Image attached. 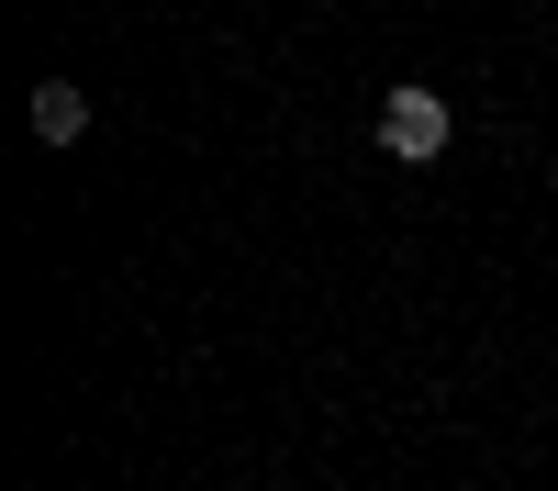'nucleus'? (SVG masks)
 I'll return each mask as SVG.
<instances>
[{"label": "nucleus", "mask_w": 558, "mask_h": 491, "mask_svg": "<svg viewBox=\"0 0 558 491\" xmlns=\"http://www.w3.org/2000/svg\"><path fill=\"white\" fill-rule=\"evenodd\" d=\"M447 134H458V112L436 101L425 78H402V89H380V146H391L402 168H436V157H447Z\"/></svg>", "instance_id": "f257e3e1"}, {"label": "nucleus", "mask_w": 558, "mask_h": 491, "mask_svg": "<svg viewBox=\"0 0 558 491\" xmlns=\"http://www.w3.org/2000/svg\"><path fill=\"white\" fill-rule=\"evenodd\" d=\"M34 134H45V146H78V134H89V89L78 78H34Z\"/></svg>", "instance_id": "f03ea898"}]
</instances>
